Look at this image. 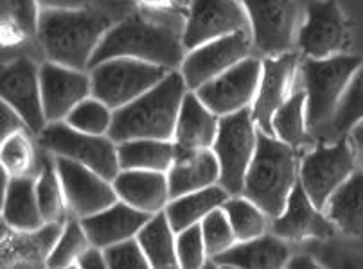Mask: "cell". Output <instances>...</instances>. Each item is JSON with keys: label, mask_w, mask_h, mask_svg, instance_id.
<instances>
[{"label": "cell", "mask_w": 363, "mask_h": 269, "mask_svg": "<svg viewBox=\"0 0 363 269\" xmlns=\"http://www.w3.org/2000/svg\"><path fill=\"white\" fill-rule=\"evenodd\" d=\"M2 221L11 230L36 234L45 227L33 176H11L8 188L2 193Z\"/></svg>", "instance_id": "obj_25"}, {"label": "cell", "mask_w": 363, "mask_h": 269, "mask_svg": "<svg viewBox=\"0 0 363 269\" xmlns=\"http://www.w3.org/2000/svg\"><path fill=\"white\" fill-rule=\"evenodd\" d=\"M140 4L151 6V8H159V6L167 4V0H139Z\"/></svg>", "instance_id": "obj_46"}, {"label": "cell", "mask_w": 363, "mask_h": 269, "mask_svg": "<svg viewBox=\"0 0 363 269\" xmlns=\"http://www.w3.org/2000/svg\"><path fill=\"white\" fill-rule=\"evenodd\" d=\"M55 166L62 181L67 207L77 219L97 214L119 201L112 181L90 167L65 156H56Z\"/></svg>", "instance_id": "obj_13"}, {"label": "cell", "mask_w": 363, "mask_h": 269, "mask_svg": "<svg viewBox=\"0 0 363 269\" xmlns=\"http://www.w3.org/2000/svg\"><path fill=\"white\" fill-rule=\"evenodd\" d=\"M363 63L354 54H336L331 58H302L301 77L306 92V119L313 127L333 119L349 81Z\"/></svg>", "instance_id": "obj_5"}, {"label": "cell", "mask_w": 363, "mask_h": 269, "mask_svg": "<svg viewBox=\"0 0 363 269\" xmlns=\"http://www.w3.org/2000/svg\"><path fill=\"white\" fill-rule=\"evenodd\" d=\"M250 47L252 36L247 31H241L189 50L180 65V72L186 79L187 88L194 92L214 77L227 72L230 67L243 62L250 54Z\"/></svg>", "instance_id": "obj_15"}, {"label": "cell", "mask_w": 363, "mask_h": 269, "mask_svg": "<svg viewBox=\"0 0 363 269\" xmlns=\"http://www.w3.org/2000/svg\"><path fill=\"white\" fill-rule=\"evenodd\" d=\"M177 257L180 268L194 269L205 264V258L209 257L205 250L203 234L200 223L186 228L177 234Z\"/></svg>", "instance_id": "obj_39"}, {"label": "cell", "mask_w": 363, "mask_h": 269, "mask_svg": "<svg viewBox=\"0 0 363 269\" xmlns=\"http://www.w3.org/2000/svg\"><path fill=\"white\" fill-rule=\"evenodd\" d=\"M150 217L151 215L146 212L137 210L132 205L119 200L105 210L83 217L82 224L94 246L105 250L117 242L137 237L140 228L150 221Z\"/></svg>", "instance_id": "obj_21"}, {"label": "cell", "mask_w": 363, "mask_h": 269, "mask_svg": "<svg viewBox=\"0 0 363 269\" xmlns=\"http://www.w3.org/2000/svg\"><path fill=\"white\" fill-rule=\"evenodd\" d=\"M43 149L65 156L90 167L106 180L113 181L121 166L117 158V144L108 134H89L63 122H49L38 134Z\"/></svg>", "instance_id": "obj_8"}, {"label": "cell", "mask_w": 363, "mask_h": 269, "mask_svg": "<svg viewBox=\"0 0 363 269\" xmlns=\"http://www.w3.org/2000/svg\"><path fill=\"white\" fill-rule=\"evenodd\" d=\"M76 268H89V269L108 268V264H106L105 250L99 246H94V244H90V246L83 251L82 257L77 258Z\"/></svg>", "instance_id": "obj_42"}, {"label": "cell", "mask_w": 363, "mask_h": 269, "mask_svg": "<svg viewBox=\"0 0 363 269\" xmlns=\"http://www.w3.org/2000/svg\"><path fill=\"white\" fill-rule=\"evenodd\" d=\"M261 74H263V62L245 58L243 62L230 67L227 72L214 77L194 92L211 112L223 117L252 106L257 96Z\"/></svg>", "instance_id": "obj_12"}, {"label": "cell", "mask_w": 363, "mask_h": 269, "mask_svg": "<svg viewBox=\"0 0 363 269\" xmlns=\"http://www.w3.org/2000/svg\"><path fill=\"white\" fill-rule=\"evenodd\" d=\"M110 27L108 16L90 9H42L36 36L49 62L86 70Z\"/></svg>", "instance_id": "obj_2"}, {"label": "cell", "mask_w": 363, "mask_h": 269, "mask_svg": "<svg viewBox=\"0 0 363 269\" xmlns=\"http://www.w3.org/2000/svg\"><path fill=\"white\" fill-rule=\"evenodd\" d=\"M228 198H230V194L220 183H216L194 190V193L184 194V196L173 198L164 208V212H166L173 230L178 234V231L186 230L193 224L201 223L205 215L223 207Z\"/></svg>", "instance_id": "obj_27"}, {"label": "cell", "mask_w": 363, "mask_h": 269, "mask_svg": "<svg viewBox=\"0 0 363 269\" xmlns=\"http://www.w3.org/2000/svg\"><path fill=\"white\" fill-rule=\"evenodd\" d=\"M92 0H38L40 9H86Z\"/></svg>", "instance_id": "obj_43"}, {"label": "cell", "mask_w": 363, "mask_h": 269, "mask_svg": "<svg viewBox=\"0 0 363 269\" xmlns=\"http://www.w3.org/2000/svg\"><path fill=\"white\" fill-rule=\"evenodd\" d=\"M22 131H29L26 120L22 119V115L16 112L15 108L2 101V106H0V140L9 139L11 134L22 133Z\"/></svg>", "instance_id": "obj_41"}, {"label": "cell", "mask_w": 363, "mask_h": 269, "mask_svg": "<svg viewBox=\"0 0 363 269\" xmlns=\"http://www.w3.org/2000/svg\"><path fill=\"white\" fill-rule=\"evenodd\" d=\"M297 43L306 58H331L347 50L351 33L336 0H315L308 6Z\"/></svg>", "instance_id": "obj_11"}, {"label": "cell", "mask_w": 363, "mask_h": 269, "mask_svg": "<svg viewBox=\"0 0 363 269\" xmlns=\"http://www.w3.org/2000/svg\"><path fill=\"white\" fill-rule=\"evenodd\" d=\"M113 120V110L97 97L90 96L74 108L65 122L70 127L89 134H108Z\"/></svg>", "instance_id": "obj_35"}, {"label": "cell", "mask_w": 363, "mask_h": 269, "mask_svg": "<svg viewBox=\"0 0 363 269\" xmlns=\"http://www.w3.org/2000/svg\"><path fill=\"white\" fill-rule=\"evenodd\" d=\"M36 196H38L40 210L43 221L49 223H63L65 217V194H63L62 181H60L56 166L45 161L36 178Z\"/></svg>", "instance_id": "obj_33"}, {"label": "cell", "mask_w": 363, "mask_h": 269, "mask_svg": "<svg viewBox=\"0 0 363 269\" xmlns=\"http://www.w3.org/2000/svg\"><path fill=\"white\" fill-rule=\"evenodd\" d=\"M89 235H86L85 228H83L82 219L69 221L63 227L62 234H60L58 241L52 246L45 258V264L49 268H69V265H76L77 258L82 257L83 251L90 246Z\"/></svg>", "instance_id": "obj_34"}, {"label": "cell", "mask_w": 363, "mask_h": 269, "mask_svg": "<svg viewBox=\"0 0 363 269\" xmlns=\"http://www.w3.org/2000/svg\"><path fill=\"white\" fill-rule=\"evenodd\" d=\"M247 29H250V23L240 0H191L182 42L186 50H193Z\"/></svg>", "instance_id": "obj_14"}, {"label": "cell", "mask_w": 363, "mask_h": 269, "mask_svg": "<svg viewBox=\"0 0 363 269\" xmlns=\"http://www.w3.org/2000/svg\"><path fill=\"white\" fill-rule=\"evenodd\" d=\"M298 56L295 52L281 54V56H267L263 59V74L259 81L257 96L252 103V117L261 131L274 134L272 131V117L291 96V85L297 72Z\"/></svg>", "instance_id": "obj_18"}, {"label": "cell", "mask_w": 363, "mask_h": 269, "mask_svg": "<svg viewBox=\"0 0 363 269\" xmlns=\"http://www.w3.org/2000/svg\"><path fill=\"white\" fill-rule=\"evenodd\" d=\"M177 146V144H174ZM171 200L220 183V164L213 149H178L167 171Z\"/></svg>", "instance_id": "obj_22"}, {"label": "cell", "mask_w": 363, "mask_h": 269, "mask_svg": "<svg viewBox=\"0 0 363 269\" xmlns=\"http://www.w3.org/2000/svg\"><path fill=\"white\" fill-rule=\"evenodd\" d=\"M306 92L297 90L286 99L272 117V131L275 139L290 144L291 147L301 146L306 140Z\"/></svg>", "instance_id": "obj_31"}, {"label": "cell", "mask_w": 363, "mask_h": 269, "mask_svg": "<svg viewBox=\"0 0 363 269\" xmlns=\"http://www.w3.org/2000/svg\"><path fill=\"white\" fill-rule=\"evenodd\" d=\"M218 126L220 115L211 112L196 92L189 90L178 113L173 142L178 149H213Z\"/></svg>", "instance_id": "obj_24"}, {"label": "cell", "mask_w": 363, "mask_h": 269, "mask_svg": "<svg viewBox=\"0 0 363 269\" xmlns=\"http://www.w3.org/2000/svg\"><path fill=\"white\" fill-rule=\"evenodd\" d=\"M33 147L29 139L26 137V131L11 134L9 139L2 140V169L8 171L11 176H29L28 171L33 167Z\"/></svg>", "instance_id": "obj_38"}, {"label": "cell", "mask_w": 363, "mask_h": 269, "mask_svg": "<svg viewBox=\"0 0 363 269\" xmlns=\"http://www.w3.org/2000/svg\"><path fill=\"white\" fill-rule=\"evenodd\" d=\"M112 183L119 200L150 215L162 212L171 201L167 173L121 169Z\"/></svg>", "instance_id": "obj_20"}, {"label": "cell", "mask_w": 363, "mask_h": 269, "mask_svg": "<svg viewBox=\"0 0 363 269\" xmlns=\"http://www.w3.org/2000/svg\"><path fill=\"white\" fill-rule=\"evenodd\" d=\"M105 257H106V264H108V268H117V269L151 268L146 255H144L140 242L137 241V237L126 239V241L117 242V244H112V246L105 248Z\"/></svg>", "instance_id": "obj_40"}, {"label": "cell", "mask_w": 363, "mask_h": 269, "mask_svg": "<svg viewBox=\"0 0 363 269\" xmlns=\"http://www.w3.org/2000/svg\"><path fill=\"white\" fill-rule=\"evenodd\" d=\"M354 171V149L351 140L344 139L335 146H320L306 154L298 169V181L309 200L324 210L329 198Z\"/></svg>", "instance_id": "obj_9"}, {"label": "cell", "mask_w": 363, "mask_h": 269, "mask_svg": "<svg viewBox=\"0 0 363 269\" xmlns=\"http://www.w3.org/2000/svg\"><path fill=\"white\" fill-rule=\"evenodd\" d=\"M347 134H349V140H351L352 149H354L356 161H358L359 167L363 169V120L359 124H356Z\"/></svg>", "instance_id": "obj_44"}, {"label": "cell", "mask_w": 363, "mask_h": 269, "mask_svg": "<svg viewBox=\"0 0 363 269\" xmlns=\"http://www.w3.org/2000/svg\"><path fill=\"white\" fill-rule=\"evenodd\" d=\"M363 120V63L349 81L347 88L336 106L331 124L338 133L347 134Z\"/></svg>", "instance_id": "obj_36"}, {"label": "cell", "mask_w": 363, "mask_h": 269, "mask_svg": "<svg viewBox=\"0 0 363 269\" xmlns=\"http://www.w3.org/2000/svg\"><path fill=\"white\" fill-rule=\"evenodd\" d=\"M257 131L250 108L220 117L213 151L220 164V185L230 196L243 194L245 176L257 147Z\"/></svg>", "instance_id": "obj_6"}, {"label": "cell", "mask_w": 363, "mask_h": 269, "mask_svg": "<svg viewBox=\"0 0 363 269\" xmlns=\"http://www.w3.org/2000/svg\"><path fill=\"white\" fill-rule=\"evenodd\" d=\"M2 101L15 108L33 134H40L47 122L42 103L40 67L29 58H16L2 67Z\"/></svg>", "instance_id": "obj_16"}, {"label": "cell", "mask_w": 363, "mask_h": 269, "mask_svg": "<svg viewBox=\"0 0 363 269\" xmlns=\"http://www.w3.org/2000/svg\"><path fill=\"white\" fill-rule=\"evenodd\" d=\"M324 212L338 230L351 237H363V169H356L336 188Z\"/></svg>", "instance_id": "obj_26"}, {"label": "cell", "mask_w": 363, "mask_h": 269, "mask_svg": "<svg viewBox=\"0 0 363 269\" xmlns=\"http://www.w3.org/2000/svg\"><path fill=\"white\" fill-rule=\"evenodd\" d=\"M121 169H144L167 173L177 158L173 140L133 139L117 144Z\"/></svg>", "instance_id": "obj_28"}, {"label": "cell", "mask_w": 363, "mask_h": 269, "mask_svg": "<svg viewBox=\"0 0 363 269\" xmlns=\"http://www.w3.org/2000/svg\"><path fill=\"white\" fill-rule=\"evenodd\" d=\"M290 261L286 241L275 234H263L250 241H238L234 246L213 258L221 268H261L279 269Z\"/></svg>", "instance_id": "obj_23"}, {"label": "cell", "mask_w": 363, "mask_h": 269, "mask_svg": "<svg viewBox=\"0 0 363 269\" xmlns=\"http://www.w3.org/2000/svg\"><path fill=\"white\" fill-rule=\"evenodd\" d=\"M272 221H274L272 234L279 235L284 241H306V239L324 241L333 237L336 230L325 212L309 200L301 181H297L291 190L284 212Z\"/></svg>", "instance_id": "obj_19"}, {"label": "cell", "mask_w": 363, "mask_h": 269, "mask_svg": "<svg viewBox=\"0 0 363 269\" xmlns=\"http://www.w3.org/2000/svg\"><path fill=\"white\" fill-rule=\"evenodd\" d=\"M137 241L151 268H180L177 257V231L171 227L166 212L151 215L150 221L140 228Z\"/></svg>", "instance_id": "obj_29"}, {"label": "cell", "mask_w": 363, "mask_h": 269, "mask_svg": "<svg viewBox=\"0 0 363 269\" xmlns=\"http://www.w3.org/2000/svg\"><path fill=\"white\" fill-rule=\"evenodd\" d=\"M201 234H203V242L205 250L209 258L218 257L220 253L227 251L228 248L234 246L238 242L234 230H232V224L227 217V212L223 210V207L216 208L211 214H207L203 217V221L200 223Z\"/></svg>", "instance_id": "obj_37"}, {"label": "cell", "mask_w": 363, "mask_h": 269, "mask_svg": "<svg viewBox=\"0 0 363 269\" xmlns=\"http://www.w3.org/2000/svg\"><path fill=\"white\" fill-rule=\"evenodd\" d=\"M286 268L311 269V268H320V264H318L313 257H309V255H297V257H291L290 261H288Z\"/></svg>", "instance_id": "obj_45"}, {"label": "cell", "mask_w": 363, "mask_h": 269, "mask_svg": "<svg viewBox=\"0 0 363 269\" xmlns=\"http://www.w3.org/2000/svg\"><path fill=\"white\" fill-rule=\"evenodd\" d=\"M112 58H133L174 70L186 58V47L182 36L171 27L132 16L106 31L94 52L89 69Z\"/></svg>", "instance_id": "obj_3"}, {"label": "cell", "mask_w": 363, "mask_h": 269, "mask_svg": "<svg viewBox=\"0 0 363 269\" xmlns=\"http://www.w3.org/2000/svg\"><path fill=\"white\" fill-rule=\"evenodd\" d=\"M2 4V42L15 45L38 33V0H0Z\"/></svg>", "instance_id": "obj_30"}, {"label": "cell", "mask_w": 363, "mask_h": 269, "mask_svg": "<svg viewBox=\"0 0 363 269\" xmlns=\"http://www.w3.org/2000/svg\"><path fill=\"white\" fill-rule=\"evenodd\" d=\"M250 23L252 43L264 56L291 52L298 11L294 0H240Z\"/></svg>", "instance_id": "obj_10"}, {"label": "cell", "mask_w": 363, "mask_h": 269, "mask_svg": "<svg viewBox=\"0 0 363 269\" xmlns=\"http://www.w3.org/2000/svg\"><path fill=\"white\" fill-rule=\"evenodd\" d=\"M169 70L133 58H112L90 69L92 96L119 110L153 88Z\"/></svg>", "instance_id": "obj_7"}, {"label": "cell", "mask_w": 363, "mask_h": 269, "mask_svg": "<svg viewBox=\"0 0 363 269\" xmlns=\"http://www.w3.org/2000/svg\"><path fill=\"white\" fill-rule=\"evenodd\" d=\"M223 210L227 212V217L238 241H250V239L263 235L267 230L268 215L243 194L228 198L223 203Z\"/></svg>", "instance_id": "obj_32"}, {"label": "cell", "mask_w": 363, "mask_h": 269, "mask_svg": "<svg viewBox=\"0 0 363 269\" xmlns=\"http://www.w3.org/2000/svg\"><path fill=\"white\" fill-rule=\"evenodd\" d=\"M297 181L295 147L259 130L255 154L245 176L243 196L275 219L286 208Z\"/></svg>", "instance_id": "obj_4"}, {"label": "cell", "mask_w": 363, "mask_h": 269, "mask_svg": "<svg viewBox=\"0 0 363 269\" xmlns=\"http://www.w3.org/2000/svg\"><path fill=\"white\" fill-rule=\"evenodd\" d=\"M42 103L47 122H63L77 104L92 96V77L47 59L40 67Z\"/></svg>", "instance_id": "obj_17"}, {"label": "cell", "mask_w": 363, "mask_h": 269, "mask_svg": "<svg viewBox=\"0 0 363 269\" xmlns=\"http://www.w3.org/2000/svg\"><path fill=\"white\" fill-rule=\"evenodd\" d=\"M187 92L189 88L180 70H169L153 88L113 110L108 137L116 144L133 139L173 140L178 113Z\"/></svg>", "instance_id": "obj_1"}]
</instances>
